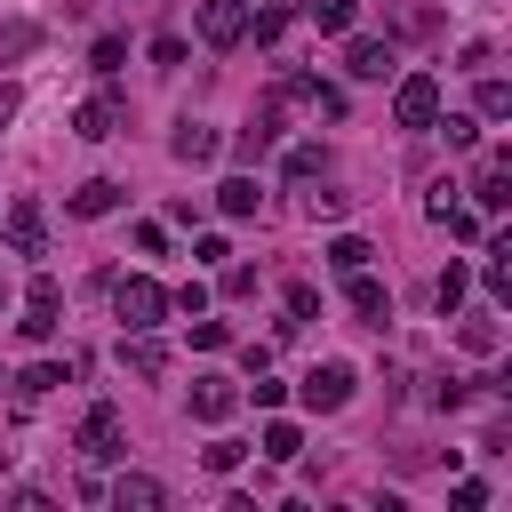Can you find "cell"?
Returning <instances> with one entry per match:
<instances>
[{"label": "cell", "instance_id": "cell-20", "mask_svg": "<svg viewBox=\"0 0 512 512\" xmlns=\"http://www.w3.org/2000/svg\"><path fill=\"white\" fill-rule=\"evenodd\" d=\"M456 344H464V352H496V344H504L496 312H464V320H456Z\"/></svg>", "mask_w": 512, "mask_h": 512}, {"label": "cell", "instance_id": "cell-41", "mask_svg": "<svg viewBox=\"0 0 512 512\" xmlns=\"http://www.w3.org/2000/svg\"><path fill=\"white\" fill-rule=\"evenodd\" d=\"M288 312H296V320H312V312H320V288H304V280H296V288H288Z\"/></svg>", "mask_w": 512, "mask_h": 512}, {"label": "cell", "instance_id": "cell-26", "mask_svg": "<svg viewBox=\"0 0 512 512\" xmlns=\"http://www.w3.org/2000/svg\"><path fill=\"white\" fill-rule=\"evenodd\" d=\"M368 256H376V248H368L360 232H336V240H328V264H336V272H360Z\"/></svg>", "mask_w": 512, "mask_h": 512}, {"label": "cell", "instance_id": "cell-2", "mask_svg": "<svg viewBox=\"0 0 512 512\" xmlns=\"http://www.w3.org/2000/svg\"><path fill=\"white\" fill-rule=\"evenodd\" d=\"M112 312H120V328H160L168 320V288L128 272V280H112Z\"/></svg>", "mask_w": 512, "mask_h": 512}, {"label": "cell", "instance_id": "cell-34", "mask_svg": "<svg viewBox=\"0 0 512 512\" xmlns=\"http://www.w3.org/2000/svg\"><path fill=\"white\" fill-rule=\"evenodd\" d=\"M344 200H352V192H304V216H312V224H320V216H344Z\"/></svg>", "mask_w": 512, "mask_h": 512}, {"label": "cell", "instance_id": "cell-37", "mask_svg": "<svg viewBox=\"0 0 512 512\" xmlns=\"http://www.w3.org/2000/svg\"><path fill=\"white\" fill-rule=\"evenodd\" d=\"M120 56H128V40H112V32H104V40H96V72H120Z\"/></svg>", "mask_w": 512, "mask_h": 512}, {"label": "cell", "instance_id": "cell-12", "mask_svg": "<svg viewBox=\"0 0 512 512\" xmlns=\"http://www.w3.org/2000/svg\"><path fill=\"white\" fill-rule=\"evenodd\" d=\"M344 72H352V80H384V72H392V48H384L376 32H352V40H344Z\"/></svg>", "mask_w": 512, "mask_h": 512}, {"label": "cell", "instance_id": "cell-1", "mask_svg": "<svg viewBox=\"0 0 512 512\" xmlns=\"http://www.w3.org/2000/svg\"><path fill=\"white\" fill-rule=\"evenodd\" d=\"M352 392H360L352 360H320V368H304V384H296V400H304L312 416H336V408H352Z\"/></svg>", "mask_w": 512, "mask_h": 512}, {"label": "cell", "instance_id": "cell-39", "mask_svg": "<svg viewBox=\"0 0 512 512\" xmlns=\"http://www.w3.org/2000/svg\"><path fill=\"white\" fill-rule=\"evenodd\" d=\"M224 296H256V272L248 264H224Z\"/></svg>", "mask_w": 512, "mask_h": 512}, {"label": "cell", "instance_id": "cell-35", "mask_svg": "<svg viewBox=\"0 0 512 512\" xmlns=\"http://www.w3.org/2000/svg\"><path fill=\"white\" fill-rule=\"evenodd\" d=\"M152 64H160V72H176V64H184V40H176V32H160V40H152Z\"/></svg>", "mask_w": 512, "mask_h": 512}, {"label": "cell", "instance_id": "cell-3", "mask_svg": "<svg viewBox=\"0 0 512 512\" xmlns=\"http://www.w3.org/2000/svg\"><path fill=\"white\" fill-rule=\"evenodd\" d=\"M80 456H88V464H120V456H128V424H120L112 400H96V408L80 416Z\"/></svg>", "mask_w": 512, "mask_h": 512}, {"label": "cell", "instance_id": "cell-32", "mask_svg": "<svg viewBox=\"0 0 512 512\" xmlns=\"http://www.w3.org/2000/svg\"><path fill=\"white\" fill-rule=\"evenodd\" d=\"M248 32H256V40H280V32H288V8H248Z\"/></svg>", "mask_w": 512, "mask_h": 512}, {"label": "cell", "instance_id": "cell-7", "mask_svg": "<svg viewBox=\"0 0 512 512\" xmlns=\"http://www.w3.org/2000/svg\"><path fill=\"white\" fill-rule=\"evenodd\" d=\"M280 96H288V104H304V112H320V120H344V88H336V80H320V72H288V80H280Z\"/></svg>", "mask_w": 512, "mask_h": 512}, {"label": "cell", "instance_id": "cell-10", "mask_svg": "<svg viewBox=\"0 0 512 512\" xmlns=\"http://www.w3.org/2000/svg\"><path fill=\"white\" fill-rule=\"evenodd\" d=\"M200 40L208 48H240L248 40V0H200Z\"/></svg>", "mask_w": 512, "mask_h": 512}, {"label": "cell", "instance_id": "cell-19", "mask_svg": "<svg viewBox=\"0 0 512 512\" xmlns=\"http://www.w3.org/2000/svg\"><path fill=\"white\" fill-rule=\"evenodd\" d=\"M216 208H224V216H256V208H264L256 176H224V184H216Z\"/></svg>", "mask_w": 512, "mask_h": 512}, {"label": "cell", "instance_id": "cell-13", "mask_svg": "<svg viewBox=\"0 0 512 512\" xmlns=\"http://www.w3.org/2000/svg\"><path fill=\"white\" fill-rule=\"evenodd\" d=\"M232 408H240V384H232V376H200V384H192V416H200V424H224Z\"/></svg>", "mask_w": 512, "mask_h": 512}, {"label": "cell", "instance_id": "cell-29", "mask_svg": "<svg viewBox=\"0 0 512 512\" xmlns=\"http://www.w3.org/2000/svg\"><path fill=\"white\" fill-rule=\"evenodd\" d=\"M464 288H472V272H464V264H448V272L432 280V304H440V312H456V304H464Z\"/></svg>", "mask_w": 512, "mask_h": 512}, {"label": "cell", "instance_id": "cell-18", "mask_svg": "<svg viewBox=\"0 0 512 512\" xmlns=\"http://www.w3.org/2000/svg\"><path fill=\"white\" fill-rule=\"evenodd\" d=\"M64 208H72V216H112V208H120V184H112V176H88V184H72Z\"/></svg>", "mask_w": 512, "mask_h": 512}, {"label": "cell", "instance_id": "cell-14", "mask_svg": "<svg viewBox=\"0 0 512 512\" xmlns=\"http://www.w3.org/2000/svg\"><path fill=\"white\" fill-rule=\"evenodd\" d=\"M104 496H112L120 512H160V504H168V488H160L152 472H120V480H112Z\"/></svg>", "mask_w": 512, "mask_h": 512}, {"label": "cell", "instance_id": "cell-42", "mask_svg": "<svg viewBox=\"0 0 512 512\" xmlns=\"http://www.w3.org/2000/svg\"><path fill=\"white\" fill-rule=\"evenodd\" d=\"M448 504H456V512H480V504H488V488H480V480H456V496H448Z\"/></svg>", "mask_w": 512, "mask_h": 512}, {"label": "cell", "instance_id": "cell-25", "mask_svg": "<svg viewBox=\"0 0 512 512\" xmlns=\"http://www.w3.org/2000/svg\"><path fill=\"white\" fill-rule=\"evenodd\" d=\"M280 168H288L296 184H312V176H328V152H320V144H288V160H280Z\"/></svg>", "mask_w": 512, "mask_h": 512}, {"label": "cell", "instance_id": "cell-17", "mask_svg": "<svg viewBox=\"0 0 512 512\" xmlns=\"http://www.w3.org/2000/svg\"><path fill=\"white\" fill-rule=\"evenodd\" d=\"M472 200L496 216V208H512V176H504V152H488L480 160V184H472Z\"/></svg>", "mask_w": 512, "mask_h": 512}, {"label": "cell", "instance_id": "cell-33", "mask_svg": "<svg viewBox=\"0 0 512 512\" xmlns=\"http://www.w3.org/2000/svg\"><path fill=\"white\" fill-rule=\"evenodd\" d=\"M192 344H200V352H224V344H232V328H224V320H200V312H192Z\"/></svg>", "mask_w": 512, "mask_h": 512}, {"label": "cell", "instance_id": "cell-21", "mask_svg": "<svg viewBox=\"0 0 512 512\" xmlns=\"http://www.w3.org/2000/svg\"><path fill=\"white\" fill-rule=\"evenodd\" d=\"M64 376H72V360H32V368L16 376V392H24V400H40V392H56Z\"/></svg>", "mask_w": 512, "mask_h": 512}, {"label": "cell", "instance_id": "cell-9", "mask_svg": "<svg viewBox=\"0 0 512 512\" xmlns=\"http://www.w3.org/2000/svg\"><path fill=\"white\" fill-rule=\"evenodd\" d=\"M344 304H352V320H368V328H384L392 320V288L360 264V272H344Z\"/></svg>", "mask_w": 512, "mask_h": 512}, {"label": "cell", "instance_id": "cell-36", "mask_svg": "<svg viewBox=\"0 0 512 512\" xmlns=\"http://www.w3.org/2000/svg\"><path fill=\"white\" fill-rule=\"evenodd\" d=\"M248 400H256V408H280V400H288V384H272V376L256 368V384H248Z\"/></svg>", "mask_w": 512, "mask_h": 512}, {"label": "cell", "instance_id": "cell-15", "mask_svg": "<svg viewBox=\"0 0 512 512\" xmlns=\"http://www.w3.org/2000/svg\"><path fill=\"white\" fill-rule=\"evenodd\" d=\"M168 152H176V160H192V168H200V160H216V152H224V136H216V128H208V120H176V136H168Z\"/></svg>", "mask_w": 512, "mask_h": 512}, {"label": "cell", "instance_id": "cell-8", "mask_svg": "<svg viewBox=\"0 0 512 512\" xmlns=\"http://www.w3.org/2000/svg\"><path fill=\"white\" fill-rule=\"evenodd\" d=\"M120 120H128V104H120L112 88H96V96L72 112V136H80V144H104V136H120Z\"/></svg>", "mask_w": 512, "mask_h": 512}, {"label": "cell", "instance_id": "cell-38", "mask_svg": "<svg viewBox=\"0 0 512 512\" xmlns=\"http://www.w3.org/2000/svg\"><path fill=\"white\" fill-rule=\"evenodd\" d=\"M136 256H168V232L160 224H136Z\"/></svg>", "mask_w": 512, "mask_h": 512}, {"label": "cell", "instance_id": "cell-22", "mask_svg": "<svg viewBox=\"0 0 512 512\" xmlns=\"http://www.w3.org/2000/svg\"><path fill=\"white\" fill-rule=\"evenodd\" d=\"M264 456H272V464H296V456H304V432H296L288 416H272V424H264Z\"/></svg>", "mask_w": 512, "mask_h": 512}, {"label": "cell", "instance_id": "cell-5", "mask_svg": "<svg viewBox=\"0 0 512 512\" xmlns=\"http://www.w3.org/2000/svg\"><path fill=\"white\" fill-rule=\"evenodd\" d=\"M392 120H400V128H432V120H440V80H432V72H400Z\"/></svg>", "mask_w": 512, "mask_h": 512}, {"label": "cell", "instance_id": "cell-30", "mask_svg": "<svg viewBox=\"0 0 512 512\" xmlns=\"http://www.w3.org/2000/svg\"><path fill=\"white\" fill-rule=\"evenodd\" d=\"M480 280H488V296H512V248H504V240L488 248V272H480Z\"/></svg>", "mask_w": 512, "mask_h": 512}, {"label": "cell", "instance_id": "cell-4", "mask_svg": "<svg viewBox=\"0 0 512 512\" xmlns=\"http://www.w3.org/2000/svg\"><path fill=\"white\" fill-rule=\"evenodd\" d=\"M0 240H8L16 256H40V248H48V208H40V200H24V192H16V200H0Z\"/></svg>", "mask_w": 512, "mask_h": 512}, {"label": "cell", "instance_id": "cell-24", "mask_svg": "<svg viewBox=\"0 0 512 512\" xmlns=\"http://www.w3.org/2000/svg\"><path fill=\"white\" fill-rule=\"evenodd\" d=\"M40 48V24H24V16H0V64H16V56H32Z\"/></svg>", "mask_w": 512, "mask_h": 512}, {"label": "cell", "instance_id": "cell-6", "mask_svg": "<svg viewBox=\"0 0 512 512\" xmlns=\"http://www.w3.org/2000/svg\"><path fill=\"white\" fill-rule=\"evenodd\" d=\"M56 312H64V288H56L48 272H32V288H24V320H16L24 344H48V336H56Z\"/></svg>", "mask_w": 512, "mask_h": 512}, {"label": "cell", "instance_id": "cell-11", "mask_svg": "<svg viewBox=\"0 0 512 512\" xmlns=\"http://www.w3.org/2000/svg\"><path fill=\"white\" fill-rule=\"evenodd\" d=\"M120 368H128L136 384H152V376H168V344H160L152 328H128V336H120Z\"/></svg>", "mask_w": 512, "mask_h": 512}, {"label": "cell", "instance_id": "cell-27", "mask_svg": "<svg viewBox=\"0 0 512 512\" xmlns=\"http://www.w3.org/2000/svg\"><path fill=\"white\" fill-rule=\"evenodd\" d=\"M472 104H480V120H504V112H512V80H496V72H488Z\"/></svg>", "mask_w": 512, "mask_h": 512}, {"label": "cell", "instance_id": "cell-23", "mask_svg": "<svg viewBox=\"0 0 512 512\" xmlns=\"http://www.w3.org/2000/svg\"><path fill=\"white\" fill-rule=\"evenodd\" d=\"M304 16H312L320 32H352V24H360V0H304Z\"/></svg>", "mask_w": 512, "mask_h": 512}, {"label": "cell", "instance_id": "cell-31", "mask_svg": "<svg viewBox=\"0 0 512 512\" xmlns=\"http://www.w3.org/2000/svg\"><path fill=\"white\" fill-rule=\"evenodd\" d=\"M240 456H248L240 440H208V448H200V464H208V472H240Z\"/></svg>", "mask_w": 512, "mask_h": 512}, {"label": "cell", "instance_id": "cell-40", "mask_svg": "<svg viewBox=\"0 0 512 512\" xmlns=\"http://www.w3.org/2000/svg\"><path fill=\"white\" fill-rule=\"evenodd\" d=\"M168 304H176V312H208V288H200V280H184V288H176Z\"/></svg>", "mask_w": 512, "mask_h": 512}, {"label": "cell", "instance_id": "cell-28", "mask_svg": "<svg viewBox=\"0 0 512 512\" xmlns=\"http://www.w3.org/2000/svg\"><path fill=\"white\" fill-rule=\"evenodd\" d=\"M432 128L448 136V152H472V144H480V120H472V112H448V120H432Z\"/></svg>", "mask_w": 512, "mask_h": 512}, {"label": "cell", "instance_id": "cell-16", "mask_svg": "<svg viewBox=\"0 0 512 512\" xmlns=\"http://www.w3.org/2000/svg\"><path fill=\"white\" fill-rule=\"evenodd\" d=\"M272 144H280V104H264V112H256V120L232 136V152H240V160H264Z\"/></svg>", "mask_w": 512, "mask_h": 512}]
</instances>
